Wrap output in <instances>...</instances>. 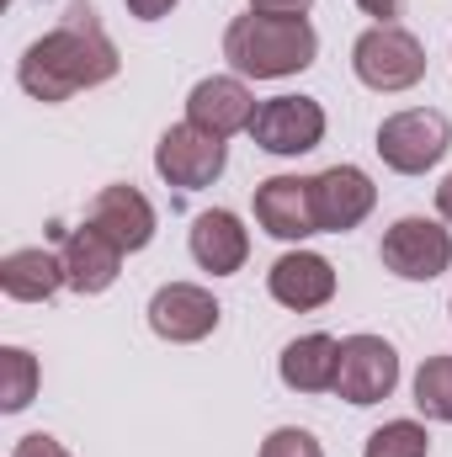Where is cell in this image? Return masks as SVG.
I'll return each mask as SVG.
<instances>
[{
    "instance_id": "obj_1",
    "label": "cell",
    "mask_w": 452,
    "mask_h": 457,
    "mask_svg": "<svg viewBox=\"0 0 452 457\" xmlns=\"http://www.w3.org/2000/svg\"><path fill=\"white\" fill-rule=\"evenodd\" d=\"M117 43L102 32V21L91 11H70L54 32H43L38 43H27L21 64H16V80L32 102L43 107H59L80 91H96L117 75Z\"/></svg>"
},
{
    "instance_id": "obj_2",
    "label": "cell",
    "mask_w": 452,
    "mask_h": 457,
    "mask_svg": "<svg viewBox=\"0 0 452 457\" xmlns=\"http://www.w3.org/2000/svg\"><path fill=\"white\" fill-rule=\"evenodd\" d=\"M320 54V32L309 27V16H234L224 32V59L234 64V75L245 80H282L309 70Z\"/></svg>"
},
{
    "instance_id": "obj_3",
    "label": "cell",
    "mask_w": 452,
    "mask_h": 457,
    "mask_svg": "<svg viewBox=\"0 0 452 457\" xmlns=\"http://www.w3.org/2000/svg\"><path fill=\"white\" fill-rule=\"evenodd\" d=\"M351 70L367 91H410L426 75V48L415 32H405L394 21H372L351 43Z\"/></svg>"
},
{
    "instance_id": "obj_4",
    "label": "cell",
    "mask_w": 452,
    "mask_h": 457,
    "mask_svg": "<svg viewBox=\"0 0 452 457\" xmlns=\"http://www.w3.org/2000/svg\"><path fill=\"white\" fill-rule=\"evenodd\" d=\"M452 149V122L437 107H405L378 122V154L399 176H426Z\"/></svg>"
},
{
    "instance_id": "obj_5",
    "label": "cell",
    "mask_w": 452,
    "mask_h": 457,
    "mask_svg": "<svg viewBox=\"0 0 452 457\" xmlns=\"http://www.w3.org/2000/svg\"><path fill=\"white\" fill-rule=\"evenodd\" d=\"M224 165H229V144L213 138V133H203L197 122H176V128H165L160 144H155V170H160L171 187H181V192L213 187V181L224 176Z\"/></svg>"
},
{
    "instance_id": "obj_6",
    "label": "cell",
    "mask_w": 452,
    "mask_h": 457,
    "mask_svg": "<svg viewBox=\"0 0 452 457\" xmlns=\"http://www.w3.org/2000/svg\"><path fill=\"white\" fill-rule=\"evenodd\" d=\"M378 255H383V266H389L394 277H405V282H437L452 266V234L437 224V219L410 213V219H399V224L383 228Z\"/></svg>"
},
{
    "instance_id": "obj_7",
    "label": "cell",
    "mask_w": 452,
    "mask_h": 457,
    "mask_svg": "<svg viewBox=\"0 0 452 457\" xmlns=\"http://www.w3.org/2000/svg\"><path fill=\"white\" fill-rule=\"evenodd\" d=\"M250 138H255V149L282 154V160L288 154H309L325 138V107L314 96H272V102L255 107Z\"/></svg>"
},
{
    "instance_id": "obj_8",
    "label": "cell",
    "mask_w": 452,
    "mask_h": 457,
    "mask_svg": "<svg viewBox=\"0 0 452 457\" xmlns=\"http://www.w3.org/2000/svg\"><path fill=\"white\" fill-rule=\"evenodd\" d=\"M399 383V351L383 336H346L340 341V372L336 394L346 404H378Z\"/></svg>"
},
{
    "instance_id": "obj_9",
    "label": "cell",
    "mask_w": 452,
    "mask_h": 457,
    "mask_svg": "<svg viewBox=\"0 0 452 457\" xmlns=\"http://www.w3.org/2000/svg\"><path fill=\"white\" fill-rule=\"evenodd\" d=\"M149 330L171 345H197L219 330V298L197 282H165L149 298Z\"/></svg>"
},
{
    "instance_id": "obj_10",
    "label": "cell",
    "mask_w": 452,
    "mask_h": 457,
    "mask_svg": "<svg viewBox=\"0 0 452 457\" xmlns=\"http://www.w3.org/2000/svg\"><path fill=\"white\" fill-rule=\"evenodd\" d=\"M255 224L272 239H309L320 234V208H314V176H272L255 187Z\"/></svg>"
},
{
    "instance_id": "obj_11",
    "label": "cell",
    "mask_w": 452,
    "mask_h": 457,
    "mask_svg": "<svg viewBox=\"0 0 452 457\" xmlns=\"http://www.w3.org/2000/svg\"><path fill=\"white\" fill-rule=\"evenodd\" d=\"M266 293H272L282 309H293V314L325 309V303L336 298V266H331L325 255H314V250H288V255L272 261Z\"/></svg>"
},
{
    "instance_id": "obj_12",
    "label": "cell",
    "mask_w": 452,
    "mask_h": 457,
    "mask_svg": "<svg viewBox=\"0 0 452 457\" xmlns=\"http://www.w3.org/2000/svg\"><path fill=\"white\" fill-rule=\"evenodd\" d=\"M187 122H197L203 133L213 138H234V133H250L255 122V96L239 75H208L192 86L187 96Z\"/></svg>"
},
{
    "instance_id": "obj_13",
    "label": "cell",
    "mask_w": 452,
    "mask_h": 457,
    "mask_svg": "<svg viewBox=\"0 0 452 457\" xmlns=\"http://www.w3.org/2000/svg\"><path fill=\"white\" fill-rule=\"evenodd\" d=\"M378 203V187L356 165H331L314 176V208H320V234H346L356 228Z\"/></svg>"
},
{
    "instance_id": "obj_14",
    "label": "cell",
    "mask_w": 452,
    "mask_h": 457,
    "mask_svg": "<svg viewBox=\"0 0 452 457\" xmlns=\"http://www.w3.org/2000/svg\"><path fill=\"white\" fill-rule=\"evenodd\" d=\"M86 224L102 228L122 255H133V250H144L155 239V208H149V197L138 187H102L91 197V208H86Z\"/></svg>"
},
{
    "instance_id": "obj_15",
    "label": "cell",
    "mask_w": 452,
    "mask_h": 457,
    "mask_svg": "<svg viewBox=\"0 0 452 457\" xmlns=\"http://www.w3.org/2000/svg\"><path fill=\"white\" fill-rule=\"evenodd\" d=\"M59 255H64V277H70V287L86 293V298H91V293H107V287L117 282V271H122V250L91 224L70 228L64 245H59Z\"/></svg>"
},
{
    "instance_id": "obj_16",
    "label": "cell",
    "mask_w": 452,
    "mask_h": 457,
    "mask_svg": "<svg viewBox=\"0 0 452 457\" xmlns=\"http://www.w3.org/2000/svg\"><path fill=\"white\" fill-rule=\"evenodd\" d=\"M187 245H192V261H197L203 271H213V277H229V271H239V266L250 261V228L239 224L229 208L197 213Z\"/></svg>"
},
{
    "instance_id": "obj_17",
    "label": "cell",
    "mask_w": 452,
    "mask_h": 457,
    "mask_svg": "<svg viewBox=\"0 0 452 457\" xmlns=\"http://www.w3.org/2000/svg\"><path fill=\"white\" fill-rule=\"evenodd\" d=\"M59 287H70L59 250L32 245V250H11V255L0 261V293H5L11 303H48Z\"/></svg>"
},
{
    "instance_id": "obj_18",
    "label": "cell",
    "mask_w": 452,
    "mask_h": 457,
    "mask_svg": "<svg viewBox=\"0 0 452 457\" xmlns=\"http://www.w3.org/2000/svg\"><path fill=\"white\" fill-rule=\"evenodd\" d=\"M340 372V341L336 336H298V341L282 345L277 356V378L293 388V394H331Z\"/></svg>"
},
{
    "instance_id": "obj_19",
    "label": "cell",
    "mask_w": 452,
    "mask_h": 457,
    "mask_svg": "<svg viewBox=\"0 0 452 457\" xmlns=\"http://www.w3.org/2000/svg\"><path fill=\"white\" fill-rule=\"evenodd\" d=\"M32 394H38V356L21 345H5L0 351V410L16 415L32 404Z\"/></svg>"
},
{
    "instance_id": "obj_20",
    "label": "cell",
    "mask_w": 452,
    "mask_h": 457,
    "mask_svg": "<svg viewBox=\"0 0 452 457\" xmlns=\"http://www.w3.org/2000/svg\"><path fill=\"white\" fill-rule=\"evenodd\" d=\"M415 410L426 420L452 426V356H426L415 372Z\"/></svg>"
},
{
    "instance_id": "obj_21",
    "label": "cell",
    "mask_w": 452,
    "mask_h": 457,
    "mask_svg": "<svg viewBox=\"0 0 452 457\" xmlns=\"http://www.w3.org/2000/svg\"><path fill=\"white\" fill-rule=\"evenodd\" d=\"M426 453H431V436L415 420H383L362 447V457H426Z\"/></svg>"
},
{
    "instance_id": "obj_22",
    "label": "cell",
    "mask_w": 452,
    "mask_h": 457,
    "mask_svg": "<svg viewBox=\"0 0 452 457\" xmlns=\"http://www.w3.org/2000/svg\"><path fill=\"white\" fill-rule=\"evenodd\" d=\"M261 457H325V447H320L314 431H304V426H277V431L261 442Z\"/></svg>"
},
{
    "instance_id": "obj_23",
    "label": "cell",
    "mask_w": 452,
    "mask_h": 457,
    "mask_svg": "<svg viewBox=\"0 0 452 457\" xmlns=\"http://www.w3.org/2000/svg\"><path fill=\"white\" fill-rule=\"evenodd\" d=\"M11 457H75L64 442H54V436H43V431H32V436H21L16 447H11Z\"/></svg>"
},
{
    "instance_id": "obj_24",
    "label": "cell",
    "mask_w": 452,
    "mask_h": 457,
    "mask_svg": "<svg viewBox=\"0 0 452 457\" xmlns=\"http://www.w3.org/2000/svg\"><path fill=\"white\" fill-rule=\"evenodd\" d=\"M122 5H128V16H138V21H160V16L176 11V0H122Z\"/></svg>"
},
{
    "instance_id": "obj_25",
    "label": "cell",
    "mask_w": 452,
    "mask_h": 457,
    "mask_svg": "<svg viewBox=\"0 0 452 457\" xmlns=\"http://www.w3.org/2000/svg\"><path fill=\"white\" fill-rule=\"evenodd\" d=\"M314 0H250V11H266V16H309Z\"/></svg>"
},
{
    "instance_id": "obj_26",
    "label": "cell",
    "mask_w": 452,
    "mask_h": 457,
    "mask_svg": "<svg viewBox=\"0 0 452 457\" xmlns=\"http://www.w3.org/2000/svg\"><path fill=\"white\" fill-rule=\"evenodd\" d=\"M367 16H378V21H389V16H399V0H356Z\"/></svg>"
},
{
    "instance_id": "obj_27",
    "label": "cell",
    "mask_w": 452,
    "mask_h": 457,
    "mask_svg": "<svg viewBox=\"0 0 452 457\" xmlns=\"http://www.w3.org/2000/svg\"><path fill=\"white\" fill-rule=\"evenodd\" d=\"M437 213H442V219L452 224V170L442 176V187H437Z\"/></svg>"
},
{
    "instance_id": "obj_28",
    "label": "cell",
    "mask_w": 452,
    "mask_h": 457,
    "mask_svg": "<svg viewBox=\"0 0 452 457\" xmlns=\"http://www.w3.org/2000/svg\"><path fill=\"white\" fill-rule=\"evenodd\" d=\"M448 309H452V303H448Z\"/></svg>"
}]
</instances>
